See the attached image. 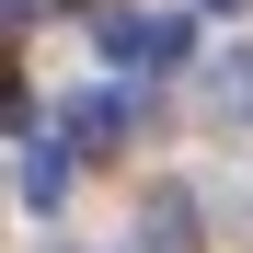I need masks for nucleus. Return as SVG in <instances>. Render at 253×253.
<instances>
[{
  "instance_id": "obj_5",
  "label": "nucleus",
  "mask_w": 253,
  "mask_h": 253,
  "mask_svg": "<svg viewBox=\"0 0 253 253\" xmlns=\"http://www.w3.org/2000/svg\"><path fill=\"white\" fill-rule=\"evenodd\" d=\"M207 92H219V115H253V46H242L219 81H207Z\"/></svg>"
},
{
  "instance_id": "obj_1",
  "label": "nucleus",
  "mask_w": 253,
  "mask_h": 253,
  "mask_svg": "<svg viewBox=\"0 0 253 253\" xmlns=\"http://www.w3.org/2000/svg\"><path fill=\"white\" fill-rule=\"evenodd\" d=\"M92 35L115 69H184V12H104Z\"/></svg>"
},
{
  "instance_id": "obj_4",
  "label": "nucleus",
  "mask_w": 253,
  "mask_h": 253,
  "mask_svg": "<svg viewBox=\"0 0 253 253\" xmlns=\"http://www.w3.org/2000/svg\"><path fill=\"white\" fill-rule=\"evenodd\" d=\"M23 207H46V219L69 207V161L58 150H23Z\"/></svg>"
},
{
  "instance_id": "obj_3",
  "label": "nucleus",
  "mask_w": 253,
  "mask_h": 253,
  "mask_svg": "<svg viewBox=\"0 0 253 253\" xmlns=\"http://www.w3.org/2000/svg\"><path fill=\"white\" fill-rule=\"evenodd\" d=\"M58 126H69V138H92V150H115V138H126V92H69Z\"/></svg>"
},
{
  "instance_id": "obj_6",
  "label": "nucleus",
  "mask_w": 253,
  "mask_h": 253,
  "mask_svg": "<svg viewBox=\"0 0 253 253\" xmlns=\"http://www.w3.org/2000/svg\"><path fill=\"white\" fill-rule=\"evenodd\" d=\"M12 23H46V0H12Z\"/></svg>"
},
{
  "instance_id": "obj_7",
  "label": "nucleus",
  "mask_w": 253,
  "mask_h": 253,
  "mask_svg": "<svg viewBox=\"0 0 253 253\" xmlns=\"http://www.w3.org/2000/svg\"><path fill=\"white\" fill-rule=\"evenodd\" d=\"M207 12H242V0H207Z\"/></svg>"
},
{
  "instance_id": "obj_2",
  "label": "nucleus",
  "mask_w": 253,
  "mask_h": 253,
  "mask_svg": "<svg viewBox=\"0 0 253 253\" xmlns=\"http://www.w3.org/2000/svg\"><path fill=\"white\" fill-rule=\"evenodd\" d=\"M184 230H196V207H184V196H173V184H161V196H150V207H138V253H196V242H184Z\"/></svg>"
}]
</instances>
